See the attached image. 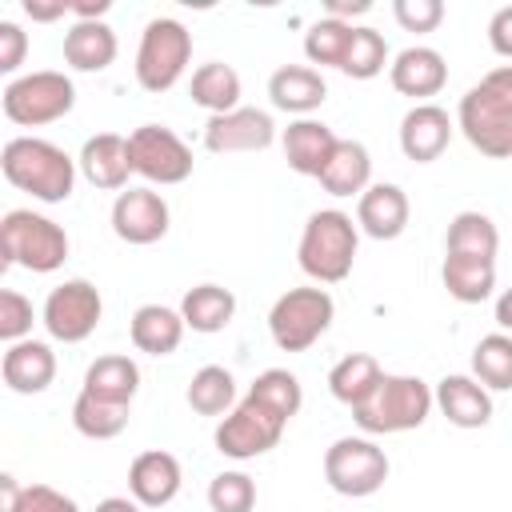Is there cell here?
<instances>
[{
    "instance_id": "obj_41",
    "label": "cell",
    "mask_w": 512,
    "mask_h": 512,
    "mask_svg": "<svg viewBox=\"0 0 512 512\" xmlns=\"http://www.w3.org/2000/svg\"><path fill=\"white\" fill-rule=\"evenodd\" d=\"M392 16L404 32H436L444 20V0H392Z\"/></svg>"
},
{
    "instance_id": "obj_13",
    "label": "cell",
    "mask_w": 512,
    "mask_h": 512,
    "mask_svg": "<svg viewBox=\"0 0 512 512\" xmlns=\"http://www.w3.org/2000/svg\"><path fill=\"white\" fill-rule=\"evenodd\" d=\"M168 224H172V212L156 188H124L112 200V232L124 244H136V248L156 244L164 240Z\"/></svg>"
},
{
    "instance_id": "obj_43",
    "label": "cell",
    "mask_w": 512,
    "mask_h": 512,
    "mask_svg": "<svg viewBox=\"0 0 512 512\" xmlns=\"http://www.w3.org/2000/svg\"><path fill=\"white\" fill-rule=\"evenodd\" d=\"M28 56V36L20 24L0 20V72H16Z\"/></svg>"
},
{
    "instance_id": "obj_17",
    "label": "cell",
    "mask_w": 512,
    "mask_h": 512,
    "mask_svg": "<svg viewBox=\"0 0 512 512\" xmlns=\"http://www.w3.org/2000/svg\"><path fill=\"white\" fill-rule=\"evenodd\" d=\"M388 80L400 96H412V100L428 104V96H436L448 84V64L436 48L412 44V48L396 52V60L388 64Z\"/></svg>"
},
{
    "instance_id": "obj_27",
    "label": "cell",
    "mask_w": 512,
    "mask_h": 512,
    "mask_svg": "<svg viewBox=\"0 0 512 512\" xmlns=\"http://www.w3.org/2000/svg\"><path fill=\"white\" fill-rule=\"evenodd\" d=\"M316 180H320V188L328 196H356L360 200L364 188L372 184V156H368V148L360 140H340L332 160L324 164V172Z\"/></svg>"
},
{
    "instance_id": "obj_21",
    "label": "cell",
    "mask_w": 512,
    "mask_h": 512,
    "mask_svg": "<svg viewBox=\"0 0 512 512\" xmlns=\"http://www.w3.org/2000/svg\"><path fill=\"white\" fill-rule=\"evenodd\" d=\"M268 96H272V108L288 112V116H312L324 100H328V84L320 76V68H308V64H284L268 76Z\"/></svg>"
},
{
    "instance_id": "obj_34",
    "label": "cell",
    "mask_w": 512,
    "mask_h": 512,
    "mask_svg": "<svg viewBox=\"0 0 512 512\" xmlns=\"http://www.w3.org/2000/svg\"><path fill=\"white\" fill-rule=\"evenodd\" d=\"M472 376L488 392H512V336L488 332L472 348Z\"/></svg>"
},
{
    "instance_id": "obj_23",
    "label": "cell",
    "mask_w": 512,
    "mask_h": 512,
    "mask_svg": "<svg viewBox=\"0 0 512 512\" xmlns=\"http://www.w3.org/2000/svg\"><path fill=\"white\" fill-rule=\"evenodd\" d=\"M436 408L448 416V424L456 428H484L492 420V392L476 380V376H464V372H452L444 376L436 388Z\"/></svg>"
},
{
    "instance_id": "obj_16",
    "label": "cell",
    "mask_w": 512,
    "mask_h": 512,
    "mask_svg": "<svg viewBox=\"0 0 512 512\" xmlns=\"http://www.w3.org/2000/svg\"><path fill=\"white\" fill-rule=\"evenodd\" d=\"M452 116L440 104H412L400 120V152L416 164H432L452 144Z\"/></svg>"
},
{
    "instance_id": "obj_24",
    "label": "cell",
    "mask_w": 512,
    "mask_h": 512,
    "mask_svg": "<svg viewBox=\"0 0 512 512\" xmlns=\"http://www.w3.org/2000/svg\"><path fill=\"white\" fill-rule=\"evenodd\" d=\"M184 328L188 324H184L180 308H164V304H140L128 324L136 352H148V356H172L184 340Z\"/></svg>"
},
{
    "instance_id": "obj_46",
    "label": "cell",
    "mask_w": 512,
    "mask_h": 512,
    "mask_svg": "<svg viewBox=\"0 0 512 512\" xmlns=\"http://www.w3.org/2000/svg\"><path fill=\"white\" fill-rule=\"evenodd\" d=\"M368 8H372V0H328V4H324V16L352 24V16H364Z\"/></svg>"
},
{
    "instance_id": "obj_15",
    "label": "cell",
    "mask_w": 512,
    "mask_h": 512,
    "mask_svg": "<svg viewBox=\"0 0 512 512\" xmlns=\"http://www.w3.org/2000/svg\"><path fill=\"white\" fill-rule=\"evenodd\" d=\"M180 480H184L180 460L172 452H164V448H148V452H140L128 464V492H132V500L140 508H164V504H172L176 492H180Z\"/></svg>"
},
{
    "instance_id": "obj_31",
    "label": "cell",
    "mask_w": 512,
    "mask_h": 512,
    "mask_svg": "<svg viewBox=\"0 0 512 512\" xmlns=\"http://www.w3.org/2000/svg\"><path fill=\"white\" fill-rule=\"evenodd\" d=\"M440 280L452 300L460 304H480L496 288V260H476V256H444Z\"/></svg>"
},
{
    "instance_id": "obj_44",
    "label": "cell",
    "mask_w": 512,
    "mask_h": 512,
    "mask_svg": "<svg viewBox=\"0 0 512 512\" xmlns=\"http://www.w3.org/2000/svg\"><path fill=\"white\" fill-rule=\"evenodd\" d=\"M488 44H492L496 56L512 60V4H504V8L492 12V20H488Z\"/></svg>"
},
{
    "instance_id": "obj_36",
    "label": "cell",
    "mask_w": 512,
    "mask_h": 512,
    "mask_svg": "<svg viewBox=\"0 0 512 512\" xmlns=\"http://www.w3.org/2000/svg\"><path fill=\"white\" fill-rule=\"evenodd\" d=\"M388 64V44L376 28L368 24H352V40H348V52H344V64L340 72L352 76V80H372L380 76Z\"/></svg>"
},
{
    "instance_id": "obj_2",
    "label": "cell",
    "mask_w": 512,
    "mask_h": 512,
    "mask_svg": "<svg viewBox=\"0 0 512 512\" xmlns=\"http://www.w3.org/2000/svg\"><path fill=\"white\" fill-rule=\"evenodd\" d=\"M356 248H360V228L352 224V216L340 208H320L308 216V224L300 232L296 260L308 280L340 284L356 264Z\"/></svg>"
},
{
    "instance_id": "obj_26",
    "label": "cell",
    "mask_w": 512,
    "mask_h": 512,
    "mask_svg": "<svg viewBox=\"0 0 512 512\" xmlns=\"http://www.w3.org/2000/svg\"><path fill=\"white\" fill-rule=\"evenodd\" d=\"M116 32L104 20H76L64 32V64L76 72H104L116 60Z\"/></svg>"
},
{
    "instance_id": "obj_1",
    "label": "cell",
    "mask_w": 512,
    "mask_h": 512,
    "mask_svg": "<svg viewBox=\"0 0 512 512\" xmlns=\"http://www.w3.org/2000/svg\"><path fill=\"white\" fill-rule=\"evenodd\" d=\"M76 160L44 136H12L0 152V172L12 188L44 204H64L76 188Z\"/></svg>"
},
{
    "instance_id": "obj_9",
    "label": "cell",
    "mask_w": 512,
    "mask_h": 512,
    "mask_svg": "<svg viewBox=\"0 0 512 512\" xmlns=\"http://www.w3.org/2000/svg\"><path fill=\"white\" fill-rule=\"evenodd\" d=\"M388 452L372 436H340L324 452V480L340 496H372L388 480Z\"/></svg>"
},
{
    "instance_id": "obj_50",
    "label": "cell",
    "mask_w": 512,
    "mask_h": 512,
    "mask_svg": "<svg viewBox=\"0 0 512 512\" xmlns=\"http://www.w3.org/2000/svg\"><path fill=\"white\" fill-rule=\"evenodd\" d=\"M496 324H500V332L512 336V288H504V292L496 296Z\"/></svg>"
},
{
    "instance_id": "obj_38",
    "label": "cell",
    "mask_w": 512,
    "mask_h": 512,
    "mask_svg": "<svg viewBox=\"0 0 512 512\" xmlns=\"http://www.w3.org/2000/svg\"><path fill=\"white\" fill-rule=\"evenodd\" d=\"M208 508L212 512H252L256 508V480L240 468L216 472L208 484Z\"/></svg>"
},
{
    "instance_id": "obj_32",
    "label": "cell",
    "mask_w": 512,
    "mask_h": 512,
    "mask_svg": "<svg viewBox=\"0 0 512 512\" xmlns=\"http://www.w3.org/2000/svg\"><path fill=\"white\" fill-rule=\"evenodd\" d=\"M380 376H384V368L376 364V356L352 352V356H344V360L332 364V372H328V392H332L340 404L356 408V404H364V400L372 396V388L380 384Z\"/></svg>"
},
{
    "instance_id": "obj_40",
    "label": "cell",
    "mask_w": 512,
    "mask_h": 512,
    "mask_svg": "<svg viewBox=\"0 0 512 512\" xmlns=\"http://www.w3.org/2000/svg\"><path fill=\"white\" fill-rule=\"evenodd\" d=\"M28 332H32V300L16 288H4L0 292V340L20 344L28 340Z\"/></svg>"
},
{
    "instance_id": "obj_29",
    "label": "cell",
    "mask_w": 512,
    "mask_h": 512,
    "mask_svg": "<svg viewBox=\"0 0 512 512\" xmlns=\"http://www.w3.org/2000/svg\"><path fill=\"white\" fill-rule=\"evenodd\" d=\"M192 104L208 108L212 116H224L232 108H240V72L224 60H208L192 72Z\"/></svg>"
},
{
    "instance_id": "obj_39",
    "label": "cell",
    "mask_w": 512,
    "mask_h": 512,
    "mask_svg": "<svg viewBox=\"0 0 512 512\" xmlns=\"http://www.w3.org/2000/svg\"><path fill=\"white\" fill-rule=\"evenodd\" d=\"M248 392H256L260 400H268L276 412H284L288 420L300 412V404H304V388H300V380L288 372V368H264L256 380H252V388Z\"/></svg>"
},
{
    "instance_id": "obj_3",
    "label": "cell",
    "mask_w": 512,
    "mask_h": 512,
    "mask_svg": "<svg viewBox=\"0 0 512 512\" xmlns=\"http://www.w3.org/2000/svg\"><path fill=\"white\" fill-rule=\"evenodd\" d=\"M432 408H436V396H432V388L420 376L384 372L380 384L372 388V396L352 408V420L368 436H392V432L420 428Z\"/></svg>"
},
{
    "instance_id": "obj_4",
    "label": "cell",
    "mask_w": 512,
    "mask_h": 512,
    "mask_svg": "<svg viewBox=\"0 0 512 512\" xmlns=\"http://www.w3.org/2000/svg\"><path fill=\"white\" fill-rule=\"evenodd\" d=\"M0 252L4 264H20L28 272H56L68 260V232L32 208H12L0 220Z\"/></svg>"
},
{
    "instance_id": "obj_7",
    "label": "cell",
    "mask_w": 512,
    "mask_h": 512,
    "mask_svg": "<svg viewBox=\"0 0 512 512\" xmlns=\"http://www.w3.org/2000/svg\"><path fill=\"white\" fill-rule=\"evenodd\" d=\"M188 60H192V32L176 16H156L140 32L136 84L144 92H168L188 72Z\"/></svg>"
},
{
    "instance_id": "obj_10",
    "label": "cell",
    "mask_w": 512,
    "mask_h": 512,
    "mask_svg": "<svg viewBox=\"0 0 512 512\" xmlns=\"http://www.w3.org/2000/svg\"><path fill=\"white\" fill-rule=\"evenodd\" d=\"M456 128L480 156L512 160V104L504 96H496L488 84H472L460 96Z\"/></svg>"
},
{
    "instance_id": "obj_42",
    "label": "cell",
    "mask_w": 512,
    "mask_h": 512,
    "mask_svg": "<svg viewBox=\"0 0 512 512\" xmlns=\"http://www.w3.org/2000/svg\"><path fill=\"white\" fill-rule=\"evenodd\" d=\"M8 512H80L72 496H64L60 488L52 484H24L20 500L8 508Z\"/></svg>"
},
{
    "instance_id": "obj_5",
    "label": "cell",
    "mask_w": 512,
    "mask_h": 512,
    "mask_svg": "<svg viewBox=\"0 0 512 512\" xmlns=\"http://www.w3.org/2000/svg\"><path fill=\"white\" fill-rule=\"evenodd\" d=\"M4 116L20 128H40L52 120H64L76 108V84L56 72V68H40V72H24L16 80L4 84L0 92Z\"/></svg>"
},
{
    "instance_id": "obj_14",
    "label": "cell",
    "mask_w": 512,
    "mask_h": 512,
    "mask_svg": "<svg viewBox=\"0 0 512 512\" xmlns=\"http://www.w3.org/2000/svg\"><path fill=\"white\" fill-rule=\"evenodd\" d=\"M276 140V124L264 108H232L224 116H208L204 148L208 152H264Z\"/></svg>"
},
{
    "instance_id": "obj_12",
    "label": "cell",
    "mask_w": 512,
    "mask_h": 512,
    "mask_svg": "<svg viewBox=\"0 0 512 512\" xmlns=\"http://www.w3.org/2000/svg\"><path fill=\"white\" fill-rule=\"evenodd\" d=\"M132 172L148 184H184L192 176V148L164 124H140L128 132Z\"/></svg>"
},
{
    "instance_id": "obj_28",
    "label": "cell",
    "mask_w": 512,
    "mask_h": 512,
    "mask_svg": "<svg viewBox=\"0 0 512 512\" xmlns=\"http://www.w3.org/2000/svg\"><path fill=\"white\" fill-rule=\"evenodd\" d=\"M180 316H184V324L192 332H204V336L224 332L232 324V316H236V296L224 284H196V288L184 292Z\"/></svg>"
},
{
    "instance_id": "obj_11",
    "label": "cell",
    "mask_w": 512,
    "mask_h": 512,
    "mask_svg": "<svg viewBox=\"0 0 512 512\" xmlns=\"http://www.w3.org/2000/svg\"><path fill=\"white\" fill-rule=\"evenodd\" d=\"M100 316H104L100 288H96L92 280H84V276H72V280H64V284H56V288L48 292V300H44V312H40L48 336L60 340V344H80V340H88V336L96 332Z\"/></svg>"
},
{
    "instance_id": "obj_35",
    "label": "cell",
    "mask_w": 512,
    "mask_h": 512,
    "mask_svg": "<svg viewBox=\"0 0 512 512\" xmlns=\"http://www.w3.org/2000/svg\"><path fill=\"white\" fill-rule=\"evenodd\" d=\"M128 404H108V400H96L88 392H80L72 400V428L88 440H112L128 428Z\"/></svg>"
},
{
    "instance_id": "obj_47",
    "label": "cell",
    "mask_w": 512,
    "mask_h": 512,
    "mask_svg": "<svg viewBox=\"0 0 512 512\" xmlns=\"http://www.w3.org/2000/svg\"><path fill=\"white\" fill-rule=\"evenodd\" d=\"M480 84H488L496 96H504V100L512 104V64H500V68H492V72H488Z\"/></svg>"
},
{
    "instance_id": "obj_30",
    "label": "cell",
    "mask_w": 512,
    "mask_h": 512,
    "mask_svg": "<svg viewBox=\"0 0 512 512\" xmlns=\"http://www.w3.org/2000/svg\"><path fill=\"white\" fill-rule=\"evenodd\" d=\"M500 252V232L484 212H456L444 236V256H476V260H496Z\"/></svg>"
},
{
    "instance_id": "obj_18",
    "label": "cell",
    "mask_w": 512,
    "mask_h": 512,
    "mask_svg": "<svg viewBox=\"0 0 512 512\" xmlns=\"http://www.w3.org/2000/svg\"><path fill=\"white\" fill-rule=\"evenodd\" d=\"M408 196L400 184H368L364 196L356 200V228L372 240H396L408 228Z\"/></svg>"
},
{
    "instance_id": "obj_37",
    "label": "cell",
    "mask_w": 512,
    "mask_h": 512,
    "mask_svg": "<svg viewBox=\"0 0 512 512\" xmlns=\"http://www.w3.org/2000/svg\"><path fill=\"white\" fill-rule=\"evenodd\" d=\"M348 40H352V24L332 20V16H320L304 32V56H308V64L340 68L344 64V52H348Z\"/></svg>"
},
{
    "instance_id": "obj_48",
    "label": "cell",
    "mask_w": 512,
    "mask_h": 512,
    "mask_svg": "<svg viewBox=\"0 0 512 512\" xmlns=\"http://www.w3.org/2000/svg\"><path fill=\"white\" fill-rule=\"evenodd\" d=\"M112 8V0H72V16L76 20H104Z\"/></svg>"
},
{
    "instance_id": "obj_6",
    "label": "cell",
    "mask_w": 512,
    "mask_h": 512,
    "mask_svg": "<svg viewBox=\"0 0 512 512\" xmlns=\"http://www.w3.org/2000/svg\"><path fill=\"white\" fill-rule=\"evenodd\" d=\"M284 428H288L284 412H276L256 392H244V400H236V408L216 424L212 444L228 460H256V456H264L280 444Z\"/></svg>"
},
{
    "instance_id": "obj_22",
    "label": "cell",
    "mask_w": 512,
    "mask_h": 512,
    "mask_svg": "<svg viewBox=\"0 0 512 512\" xmlns=\"http://www.w3.org/2000/svg\"><path fill=\"white\" fill-rule=\"evenodd\" d=\"M0 376L12 392L20 396H36L56 380V352L44 340H20L8 344V352L0 356Z\"/></svg>"
},
{
    "instance_id": "obj_19",
    "label": "cell",
    "mask_w": 512,
    "mask_h": 512,
    "mask_svg": "<svg viewBox=\"0 0 512 512\" xmlns=\"http://www.w3.org/2000/svg\"><path fill=\"white\" fill-rule=\"evenodd\" d=\"M280 144H284V160H288L292 172H300V176H320L324 164L332 160L340 136H336L324 120H316V116H300V120H292V124L284 128Z\"/></svg>"
},
{
    "instance_id": "obj_20",
    "label": "cell",
    "mask_w": 512,
    "mask_h": 512,
    "mask_svg": "<svg viewBox=\"0 0 512 512\" xmlns=\"http://www.w3.org/2000/svg\"><path fill=\"white\" fill-rule=\"evenodd\" d=\"M76 164H80V172H84L88 184L108 188V192L124 188L128 176H132L128 136H120V132H96V136H88L84 148H80V156H76Z\"/></svg>"
},
{
    "instance_id": "obj_49",
    "label": "cell",
    "mask_w": 512,
    "mask_h": 512,
    "mask_svg": "<svg viewBox=\"0 0 512 512\" xmlns=\"http://www.w3.org/2000/svg\"><path fill=\"white\" fill-rule=\"evenodd\" d=\"M92 512H144V508H140L132 496H104Z\"/></svg>"
},
{
    "instance_id": "obj_25",
    "label": "cell",
    "mask_w": 512,
    "mask_h": 512,
    "mask_svg": "<svg viewBox=\"0 0 512 512\" xmlns=\"http://www.w3.org/2000/svg\"><path fill=\"white\" fill-rule=\"evenodd\" d=\"M80 392H88V396H96V400H108V404H128V408H132V400H136V392H140V368H136V360L124 356V352L96 356V360L88 364V372H84V388H80Z\"/></svg>"
},
{
    "instance_id": "obj_45",
    "label": "cell",
    "mask_w": 512,
    "mask_h": 512,
    "mask_svg": "<svg viewBox=\"0 0 512 512\" xmlns=\"http://www.w3.org/2000/svg\"><path fill=\"white\" fill-rule=\"evenodd\" d=\"M72 12V0H24V16L28 20H40V24H52L60 16Z\"/></svg>"
},
{
    "instance_id": "obj_8",
    "label": "cell",
    "mask_w": 512,
    "mask_h": 512,
    "mask_svg": "<svg viewBox=\"0 0 512 512\" xmlns=\"http://www.w3.org/2000/svg\"><path fill=\"white\" fill-rule=\"evenodd\" d=\"M336 304L328 288H288L268 312V332L280 352H308L332 324Z\"/></svg>"
},
{
    "instance_id": "obj_33",
    "label": "cell",
    "mask_w": 512,
    "mask_h": 512,
    "mask_svg": "<svg viewBox=\"0 0 512 512\" xmlns=\"http://www.w3.org/2000/svg\"><path fill=\"white\" fill-rule=\"evenodd\" d=\"M188 408L200 416H228L236 408V380L228 368L220 364H204L192 380H188Z\"/></svg>"
}]
</instances>
